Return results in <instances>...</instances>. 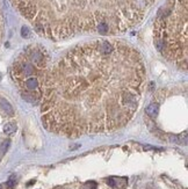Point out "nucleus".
<instances>
[{
    "mask_svg": "<svg viewBox=\"0 0 188 189\" xmlns=\"http://www.w3.org/2000/svg\"><path fill=\"white\" fill-rule=\"evenodd\" d=\"M145 77L143 57L127 43L102 38L76 45L48 69L43 125L70 138L119 130L136 114Z\"/></svg>",
    "mask_w": 188,
    "mask_h": 189,
    "instance_id": "1",
    "label": "nucleus"
},
{
    "mask_svg": "<svg viewBox=\"0 0 188 189\" xmlns=\"http://www.w3.org/2000/svg\"><path fill=\"white\" fill-rule=\"evenodd\" d=\"M36 33L58 41L119 34L139 23L158 0H10Z\"/></svg>",
    "mask_w": 188,
    "mask_h": 189,
    "instance_id": "2",
    "label": "nucleus"
},
{
    "mask_svg": "<svg viewBox=\"0 0 188 189\" xmlns=\"http://www.w3.org/2000/svg\"><path fill=\"white\" fill-rule=\"evenodd\" d=\"M188 0H167L154 21V45L167 60L187 70Z\"/></svg>",
    "mask_w": 188,
    "mask_h": 189,
    "instance_id": "3",
    "label": "nucleus"
},
{
    "mask_svg": "<svg viewBox=\"0 0 188 189\" xmlns=\"http://www.w3.org/2000/svg\"><path fill=\"white\" fill-rule=\"evenodd\" d=\"M49 63L50 56L47 49L37 44L26 48L15 60L12 73L26 101L41 102Z\"/></svg>",
    "mask_w": 188,
    "mask_h": 189,
    "instance_id": "4",
    "label": "nucleus"
},
{
    "mask_svg": "<svg viewBox=\"0 0 188 189\" xmlns=\"http://www.w3.org/2000/svg\"><path fill=\"white\" fill-rule=\"evenodd\" d=\"M0 108H1V109L6 113V115H8V116H13V114H14V110H13L12 104H10L6 99H2V98L0 99Z\"/></svg>",
    "mask_w": 188,
    "mask_h": 189,
    "instance_id": "5",
    "label": "nucleus"
},
{
    "mask_svg": "<svg viewBox=\"0 0 188 189\" xmlns=\"http://www.w3.org/2000/svg\"><path fill=\"white\" fill-rule=\"evenodd\" d=\"M15 131H16V124L14 122L6 123V125L4 126V132L6 135H13Z\"/></svg>",
    "mask_w": 188,
    "mask_h": 189,
    "instance_id": "6",
    "label": "nucleus"
},
{
    "mask_svg": "<svg viewBox=\"0 0 188 189\" xmlns=\"http://www.w3.org/2000/svg\"><path fill=\"white\" fill-rule=\"evenodd\" d=\"M146 114L150 116V117H156L158 115V106L154 103L150 104L149 107L146 108Z\"/></svg>",
    "mask_w": 188,
    "mask_h": 189,
    "instance_id": "7",
    "label": "nucleus"
},
{
    "mask_svg": "<svg viewBox=\"0 0 188 189\" xmlns=\"http://www.w3.org/2000/svg\"><path fill=\"white\" fill-rule=\"evenodd\" d=\"M9 144H10L9 139L2 142V144L0 145V154H5V153H6V151L8 150V147H9Z\"/></svg>",
    "mask_w": 188,
    "mask_h": 189,
    "instance_id": "8",
    "label": "nucleus"
},
{
    "mask_svg": "<svg viewBox=\"0 0 188 189\" xmlns=\"http://www.w3.org/2000/svg\"><path fill=\"white\" fill-rule=\"evenodd\" d=\"M7 186H8L9 188H13L15 186V179H14V176H12L10 179L8 180V182H7Z\"/></svg>",
    "mask_w": 188,
    "mask_h": 189,
    "instance_id": "9",
    "label": "nucleus"
},
{
    "mask_svg": "<svg viewBox=\"0 0 188 189\" xmlns=\"http://www.w3.org/2000/svg\"><path fill=\"white\" fill-rule=\"evenodd\" d=\"M22 36L23 37H29V29L27 28V27H22Z\"/></svg>",
    "mask_w": 188,
    "mask_h": 189,
    "instance_id": "10",
    "label": "nucleus"
},
{
    "mask_svg": "<svg viewBox=\"0 0 188 189\" xmlns=\"http://www.w3.org/2000/svg\"><path fill=\"white\" fill-rule=\"evenodd\" d=\"M0 189H2V186H0Z\"/></svg>",
    "mask_w": 188,
    "mask_h": 189,
    "instance_id": "11",
    "label": "nucleus"
},
{
    "mask_svg": "<svg viewBox=\"0 0 188 189\" xmlns=\"http://www.w3.org/2000/svg\"><path fill=\"white\" fill-rule=\"evenodd\" d=\"M0 78H1V74H0Z\"/></svg>",
    "mask_w": 188,
    "mask_h": 189,
    "instance_id": "12",
    "label": "nucleus"
}]
</instances>
